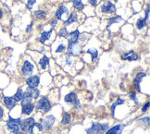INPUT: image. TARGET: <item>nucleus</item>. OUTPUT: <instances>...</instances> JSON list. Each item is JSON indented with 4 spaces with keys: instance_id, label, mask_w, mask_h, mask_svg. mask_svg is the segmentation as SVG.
<instances>
[{
    "instance_id": "nucleus-1",
    "label": "nucleus",
    "mask_w": 150,
    "mask_h": 134,
    "mask_svg": "<svg viewBox=\"0 0 150 134\" xmlns=\"http://www.w3.org/2000/svg\"><path fill=\"white\" fill-rule=\"evenodd\" d=\"M35 64H34L33 58L29 56H24L20 60L19 64V71L22 77L28 78L31 77L34 74V71H36Z\"/></svg>"
},
{
    "instance_id": "nucleus-2",
    "label": "nucleus",
    "mask_w": 150,
    "mask_h": 134,
    "mask_svg": "<svg viewBox=\"0 0 150 134\" xmlns=\"http://www.w3.org/2000/svg\"><path fill=\"white\" fill-rule=\"evenodd\" d=\"M57 58H59V60H61V61H59L60 66L63 68H65L67 71L73 74L72 69L76 68V65L79 63V60L77 58L73 56H71V55H65V56L62 55Z\"/></svg>"
},
{
    "instance_id": "nucleus-3",
    "label": "nucleus",
    "mask_w": 150,
    "mask_h": 134,
    "mask_svg": "<svg viewBox=\"0 0 150 134\" xmlns=\"http://www.w3.org/2000/svg\"><path fill=\"white\" fill-rule=\"evenodd\" d=\"M67 46H68V42L65 38H61V37L57 38L51 46L52 53H53L54 56L59 57L62 55H64L65 51L67 50Z\"/></svg>"
},
{
    "instance_id": "nucleus-4",
    "label": "nucleus",
    "mask_w": 150,
    "mask_h": 134,
    "mask_svg": "<svg viewBox=\"0 0 150 134\" xmlns=\"http://www.w3.org/2000/svg\"><path fill=\"white\" fill-rule=\"evenodd\" d=\"M32 58L37 64L40 71H45L50 63L49 57L39 52H32Z\"/></svg>"
},
{
    "instance_id": "nucleus-5",
    "label": "nucleus",
    "mask_w": 150,
    "mask_h": 134,
    "mask_svg": "<svg viewBox=\"0 0 150 134\" xmlns=\"http://www.w3.org/2000/svg\"><path fill=\"white\" fill-rule=\"evenodd\" d=\"M35 104L34 108H35L37 111H42V113L49 112L52 107V104L48 100V98L45 96H43L40 99H38L36 104Z\"/></svg>"
},
{
    "instance_id": "nucleus-6",
    "label": "nucleus",
    "mask_w": 150,
    "mask_h": 134,
    "mask_svg": "<svg viewBox=\"0 0 150 134\" xmlns=\"http://www.w3.org/2000/svg\"><path fill=\"white\" fill-rule=\"evenodd\" d=\"M108 130V123H98L94 122L90 128L86 130V134H102Z\"/></svg>"
},
{
    "instance_id": "nucleus-7",
    "label": "nucleus",
    "mask_w": 150,
    "mask_h": 134,
    "mask_svg": "<svg viewBox=\"0 0 150 134\" xmlns=\"http://www.w3.org/2000/svg\"><path fill=\"white\" fill-rule=\"evenodd\" d=\"M22 119L21 118H9L8 120L6 122V128L10 133H17L20 131V125L21 123Z\"/></svg>"
},
{
    "instance_id": "nucleus-8",
    "label": "nucleus",
    "mask_w": 150,
    "mask_h": 134,
    "mask_svg": "<svg viewBox=\"0 0 150 134\" xmlns=\"http://www.w3.org/2000/svg\"><path fill=\"white\" fill-rule=\"evenodd\" d=\"M98 10L104 15H111L116 13V7L114 6V4L111 1H106L104 2L102 5H100V7Z\"/></svg>"
},
{
    "instance_id": "nucleus-9",
    "label": "nucleus",
    "mask_w": 150,
    "mask_h": 134,
    "mask_svg": "<svg viewBox=\"0 0 150 134\" xmlns=\"http://www.w3.org/2000/svg\"><path fill=\"white\" fill-rule=\"evenodd\" d=\"M70 8L67 5H62L57 8V10L56 11V20H66L69 16H70Z\"/></svg>"
},
{
    "instance_id": "nucleus-10",
    "label": "nucleus",
    "mask_w": 150,
    "mask_h": 134,
    "mask_svg": "<svg viewBox=\"0 0 150 134\" xmlns=\"http://www.w3.org/2000/svg\"><path fill=\"white\" fill-rule=\"evenodd\" d=\"M82 47L83 45L81 44V42H76V43H72V44H69L67 46V51H68V54L73 56H77L79 55H81L82 52Z\"/></svg>"
},
{
    "instance_id": "nucleus-11",
    "label": "nucleus",
    "mask_w": 150,
    "mask_h": 134,
    "mask_svg": "<svg viewBox=\"0 0 150 134\" xmlns=\"http://www.w3.org/2000/svg\"><path fill=\"white\" fill-rule=\"evenodd\" d=\"M55 121H56V118L53 115H48L45 116V118H41V124L43 126V129L45 130H51V128L53 127Z\"/></svg>"
},
{
    "instance_id": "nucleus-12",
    "label": "nucleus",
    "mask_w": 150,
    "mask_h": 134,
    "mask_svg": "<svg viewBox=\"0 0 150 134\" xmlns=\"http://www.w3.org/2000/svg\"><path fill=\"white\" fill-rule=\"evenodd\" d=\"M26 84L28 86V88L30 89L37 88L38 85L40 84V77L38 75H33L31 77H28L26 80Z\"/></svg>"
},
{
    "instance_id": "nucleus-13",
    "label": "nucleus",
    "mask_w": 150,
    "mask_h": 134,
    "mask_svg": "<svg viewBox=\"0 0 150 134\" xmlns=\"http://www.w3.org/2000/svg\"><path fill=\"white\" fill-rule=\"evenodd\" d=\"M53 32H54V30L51 27L48 29V30H45V31L42 32L41 34H40V37H39V42L42 44H45L47 42H48V41L50 40V38L52 37Z\"/></svg>"
},
{
    "instance_id": "nucleus-14",
    "label": "nucleus",
    "mask_w": 150,
    "mask_h": 134,
    "mask_svg": "<svg viewBox=\"0 0 150 134\" xmlns=\"http://www.w3.org/2000/svg\"><path fill=\"white\" fill-rule=\"evenodd\" d=\"M79 16H80V14H78L76 11H72V12L70 14V16H69V18L64 21L63 25L67 27V26H70V25L73 24L75 22H79Z\"/></svg>"
},
{
    "instance_id": "nucleus-15",
    "label": "nucleus",
    "mask_w": 150,
    "mask_h": 134,
    "mask_svg": "<svg viewBox=\"0 0 150 134\" xmlns=\"http://www.w3.org/2000/svg\"><path fill=\"white\" fill-rule=\"evenodd\" d=\"M44 130L43 126L41 123H37L34 122L33 125H31L28 129V133L29 134H42V131Z\"/></svg>"
},
{
    "instance_id": "nucleus-16",
    "label": "nucleus",
    "mask_w": 150,
    "mask_h": 134,
    "mask_svg": "<svg viewBox=\"0 0 150 134\" xmlns=\"http://www.w3.org/2000/svg\"><path fill=\"white\" fill-rule=\"evenodd\" d=\"M146 76V73L145 72H139V73H137L136 74V76L134 80V88L137 92H140L141 91V83H142V80L143 79L145 78Z\"/></svg>"
},
{
    "instance_id": "nucleus-17",
    "label": "nucleus",
    "mask_w": 150,
    "mask_h": 134,
    "mask_svg": "<svg viewBox=\"0 0 150 134\" xmlns=\"http://www.w3.org/2000/svg\"><path fill=\"white\" fill-rule=\"evenodd\" d=\"M31 90L30 88H27V90L25 92H23V96H22V99L21 101V106H24L28 104H31L33 101V98H32V95H31Z\"/></svg>"
},
{
    "instance_id": "nucleus-18",
    "label": "nucleus",
    "mask_w": 150,
    "mask_h": 134,
    "mask_svg": "<svg viewBox=\"0 0 150 134\" xmlns=\"http://www.w3.org/2000/svg\"><path fill=\"white\" fill-rule=\"evenodd\" d=\"M120 58H122V60L135 61L138 59V55L134 51H130V52H126V53H123L120 55Z\"/></svg>"
},
{
    "instance_id": "nucleus-19",
    "label": "nucleus",
    "mask_w": 150,
    "mask_h": 134,
    "mask_svg": "<svg viewBox=\"0 0 150 134\" xmlns=\"http://www.w3.org/2000/svg\"><path fill=\"white\" fill-rule=\"evenodd\" d=\"M3 103H4V106L7 107L8 110L13 109L16 106V104H17V102L14 100V98L13 97H9V96H4Z\"/></svg>"
},
{
    "instance_id": "nucleus-20",
    "label": "nucleus",
    "mask_w": 150,
    "mask_h": 134,
    "mask_svg": "<svg viewBox=\"0 0 150 134\" xmlns=\"http://www.w3.org/2000/svg\"><path fill=\"white\" fill-rule=\"evenodd\" d=\"M79 36H80V32H79V30H75V31L71 32L68 35L67 42L69 44L76 43V42H78V41H79Z\"/></svg>"
},
{
    "instance_id": "nucleus-21",
    "label": "nucleus",
    "mask_w": 150,
    "mask_h": 134,
    "mask_svg": "<svg viewBox=\"0 0 150 134\" xmlns=\"http://www.w3.org/2000/svg\"><path fill=\"white\" fill-rule=\"evenodd\" d=\"M64 101L68 104H74L76 102L79 101L78 99V96L77 95L75 94V92H70V94H68L65 97H64Z\"/></svg>"
},
{
    "instance_id": "nucleus-22",
    "label": "nucleus",
    "mask_w": 150,
    "mask_h": 134,
    "mask_svg": "<svg viewBox=\"0 0 150 134\" xmlns=\"http://www.w3.org/2000/svg\"><path fill=\"white\" fill-rule=\"evenodd\" d=\"M34 106H35V104H34L33 103L28 104H26V106H21V113H22V115L30 116L33 112Z\"/></svg>"
},
{
    "instance_id": "nucleus-23",
    "label": "nucleus",
    "mask_w": 150,
    "mask_h": 134,
    "mask_svg": "<svg viewBox=\"0 0 150 134\" xmlns=\"http://www.w3.org/2000/svg\"><path fill=\"white\" fill-rule=\"evenodd\" d=\"M123 128H124V125L117 124V125L113 126L110 130L106 131L105 134H122V132L123 130Z\"/></svg>"
},
{
    "instance_id": "nucleus-24",
    "label": "nucleus",
    "mask_w": 150,
    "mask_h": 134,
    "mask_svg": "<svg viewBox=\"0 0 150 134\" xmlns=\"http://www.w3.org/2000/svg\"><path fill=\"white\" fill-rule=\"evenodd\" d=\"M85 56H89L91 57L90 58L91 62H94L97 59V57H98V51L96 48H90L85 52Z\"/></svg>"
},
{
    "instance_id": "nucleus-25",
    "label": "nucleus",
    "mask_w": 150,
    "mask_h": 134,
    "mask_svg": "<svg viewBox=\"0 0 150 134\" xmlns=\"http://www.w3.org/2000/svg\"><path fill=\"white\" fill-rule=\"evenodd\" d=\"M59 92L57 89H54L53 91H51L49 92L48 95V100L50 101L51 104H56L59 101Z\"/></svg>"
},
{
    "instance_id": "nucleus-26",
    "label": "nucleus",
    "mask_w": 150,
    "mask_h": 134,
    "mask_svg": "<svg viewBox=\"0 0 150 134\" xmlns=\"http://www.w3.org/2000/svg\"><path fill=\"white\" fill-rule=\"evenodd\" d=\"M72 2V7L75 8V10L81 11L84 8V5L83 3V0H71Z\"/></svg>"
},
{
    "instance_id": "nucleus-27",
    "label": "nucleus",
    "mask_w": 150,
    "mask_h": 134,
    "mask_svg": "<svg viewBox=\"0 0 150 134\" xmlns=\"http://www.w3.org/2000/svg\"><path fill=\"white\" fill-rule=\"evenodd\" d=\"M34 18L37 20H44L45 17H47V12L43 9H38L36 11H34Z\"/></svg>"
},
{
    "instance_id": "nucleus-28",
    "label": "nucleus",
    "mask_w": 150,
    "mask_h": 134,
    "mask_svg": "<svg viewBox=\"0 0 150 134\" xmlns=\"http://www.w3.org/2000/svg\"><path fill=\"white\" fill-rule=\"evenodd\" d=\"M71 116L69 114V113H64L63 114V116H62V119H61V123L63 125H69V124H71Z\"/></svg>"
},
{
    "instance_id": "nucleus-29",
    "label": "nucleus",
    "mask_w": 150,
    "mask_h": 134,
    "mask_svg": "<svg viewBox=\"0 0 150 134\" xmlns=\"http://www.w3.org/2000/svg\"><path fill=\"white\" fill-rule=\"evenodd\" d=\"M135 25H136V28L138 29V30H143V29L146 26V20L144 18H139L136 20Z\"/></svg>"
},
{
    "instance_id": "nucleus-30",
    "label": "nucleus",
    "mask_w": 150,
    "mask_h": 134,
    "mask_svg": "<svg viewBox=\"0 0 150 134\" xmlns=\"http://www.w3.org/2000/svg\"><path fill=\"white\" fill-rule=\"evenodd\" d=\"M57 35H59V37H61V38H67L69 35V32L67 30V28L65 26L61 27L59 29V32H57Z\"/></svg>"
},
{
    "instance_id": "nucleus-31",
    "label": "nucleus",
    "mask_w": 150,
    "mask_h": 134,
    "mask_svg": "<svg viewBox=\"0 0 150 134\" xmlns=\"http://www.w3.org/2000/svg\"><path fill=\"white\" fill-rule=\"evenodd\" d=\"M22 96H23V91H22L21 88H19L18 91H17V92L14 95L13 98H14V100H15L17 103H18V102H21V101Z\"/></svg>"
},
{
    "instance_id": "nucleus-32",
    "label": "nucleus",
    "mask_w": 150,
    "mask_h": 134,
    "mask_svg": "<svg viewBox=\"0 0 150 134\" xmlns=\"http://www.w3.org/2000/svg\"><path fill=\"white\" fill-rule=\"evenodd\" d=\"M124 104V100H122V98H118L117 99V101L115 102L113 104H112V106H111V112H112V115L114 116L115 114V109H116V107L118 106H120V104Z\"/></svg>"
},
{
    "instance_id": "nucleus-33",
    "label": "nucleus",
    "mask_w": 150,
    "mask_h": 134,
    "mask_svg": "<svg viewBox=\"0 0 150 134\" xmlns=\"http://www.w3.org/2000/svg\"><path fill=\"white\" fill-rule=\"evenodd\" d=\"M122 20V18L120 16H116V17H113V18H110L108 20V26L109 25H111V24H113V23H119L120 20Z\"/></svg>"
},
{
    "instance_id": "nucleus-34",
    "label": "nucleus",
    "mask_w": 150,
    "mask_h": 134,
    "mask_svg": "<svg viewBox=\"0 0 150 134\" xmlns=\"http://www.w3.org/2000/svg\"><path fill=\"white\" fill-rule=\"evenodd\" d=\"M31 95H32V98L33 99H37L40 95V90L38 88H34V89H32L31 90Z\"/></svg>"
},
{
    "instance_id": "nucleus-35",
    "label": "nucleus",
    "mask_w": 150,
    "mask_h": 134,
    "mask_svg": "<svg viewBox=\"0 0 150 134\" xmlns=\"http://www.w3.org/2000/svg\"><path fill=\"white\" fill-rule=\"evenodd\" d=\"M35 2H36V0H28L27 1V8L32 10L34 4H35Z\"/></svg>"
},
{
    "instance_id": "nucleus-36",
    "label": "nucleus",
    "mask_w": 150,
    "mask_h": 134,
    "mask_svg": "<svg viewBox=\"0 0 150 134\" xmlns=\"http://www.w3.org/2000/svg\"><path fill=\"white\" fill-rule=\"evenodd\" d=\"M130 99L131 100H134V103H138V97H137V95H136V92H132L131 94H130Z\"/></svg>"
},
{
    "instance_id": "nucleus-37",
    "label": "nucleus",
    "mask_w": 150,
    "mask_h": 134,
    "mask_svg": "<svg viewBox=\"0 0 150 134\" xmlns=\"http://www.w3.org/2000/svg\"><path fill=\"white\" fill-rule=\"evenodd\" d=\"M24 121L26 122L28 127H30L31 125H33L34 122H35V119H34V118H25Z\"/></svg>"
},
{
    "instance_id": "nucleus-38",
    "label": "nucleus",
    "mask_w": 150,
    "mask_h": 134,
    "mask_svg": "<svg viewBox=\"0 0 150 134\" xmlns=\"http://www.w3.org/2000/svg\"><path fill=\"white\" fill-rule=\"evenodd\" d=\"M100 0H88V3L91 5V6H93V7H96L97 4L99 3Z\"/></svg>"
},
{
    "instance_id": "nucleus-39",
    "label": "nucleus",
    "mask_w": 150,
    "mask_h": 134,
    "mask_svg": "<svg viewBox=\"0 0 150 134\" xmlns=\"http://www.w3.org/2000/svg\"><path fill=\"white\" fill-rule=\"evenodd\" d=\"M148 107H149V102H146V103L143 106V107H142V113H146V112L147 111Z\"/></svg>"
},
{
    "instance_id": "nucleus-40",
    "label": "nucleus",
    "mask_w": 150,
    "mask_h": 134,
    "mask_svg": "<svg viewBox=\"0 0 150 134\" xmlns=\"http://www.w3.org/2000/svg\"><path fill=\"white\" fill-rule=\"evenodd\" d=\"M139 121H142V122H144V123H146V126L148 127L149 126V118L148 116H146V118H140L139 119Z\"/></svg>"
},
{
    "instance_id": "nucleus-41",
    "label": "nucleus",
    "mask_w": 150,
    "mask_h": 134,
    "mask_svg": "<svg viewBox=\"0 0 150 134\" xmlns=\"http://www.w3.org/2000/svg\"><path fill=\"white\" fill-rule=\"evenodd\" d=\"M144 19H145L146 20H147L149 19V8L148 7H146V10H145V18Z\"/></svg>"
},
{
    "instance_id": "nucleus-42",
    "label": "nucleus",
    "mask_w": 150,
    "mask_h": 134,
    "mask_svg": "<svg viewBox=\"0 0 150 134\" xmlns=\"http://www.w3.org/2000/svg\"><path fill=\"white\" fill-rule=\"evenodd\" d=\"M57 26V20H53L51 21V28L54 30V29H55Z\"/></svg>"
},
{
    "instance_id": "nucleus-43",
    "label": "nucleus",
    "mask_w": 150,
    "mask_h": 134,
    "mask_svg": "<svg viewBox=\"0 0 150 134\" xmlns=\"http://www.w3.org/2000/svg\"><path fill=\"white\" fill-rule=\"evenodd\" d=\"M33 22H31V24L29 25V26H27L26 31H27V32H31V31L33 30Z\"/></svg>"
},
{
    "instance_id": "nucleus-44",
    "label": "nucleus",
    "mask_w": 150,
    "mask_h": 134,
    "mask_svg": "<svg viewBox=\"0 0 150 134\" xmlns=\"http://www.w3.org/2000/svg\"><path fill=\"white\" fill-rule=\"evenodd\" d=\"M3 118H4V109L0 106V120H1Z\"/></svg>"
},
{
    "instance_id": "nucleus-45",
    "label": "nucleus",
    "mask_w": 150,
    "mask_h": 134,
    "mask_svg": "<svg viewBox=\"0 0 150 134\" xmlns=\"http://www.w3.org/2000/svg\"><path fill=\"white\" fill-rule=\"evenodd\" d=\"M2 17H3V11H2L1 8H0V20L2 19Z\"/></svg>"
},
{
    "instance_id": "nucleus-46",
    "label": "nucleus",
    "mask_w": 150,
    "mask_h": 134,
    "mask_svg": "<svg viewBox=\"0 0 150 134\" xmlns=\"http://www.w3.org/2000/svg\"><path fill=\"white\" fill-rule=\"evenodd\" d=\"M14 134H25V133H24V132H22V131H19V132L14 133Z\"/></svg>"
},
{
    "instance_id": "nucleus-47",
    "label": "nucleus",
    "mask_w": 150,
    "mask_h": 134,
    "mask_svg": "<svg viewBox=\"0 0 150 134\" xmlns=\"http://www.w3.org/2000/svg\"><path fill=\"white\" fill-rule=\"evenodd\" d=\"M113 1H115V2H117V1H118V0H113Z\"/></svg>"
},
{
    "instance_id": "nucleus-48",
    "label": "nucleus",
    "mask_w": 150,
    "mask_h": 134,
    "mask_svg": "<svg viewBox=\"0 0 150 134\" xmlns=\"http://www.w3.org/2000/svg\"><path fill=\"white\" fill-rule=\"evenodd\" d=\"M0 134H2V133H1V129H0Z\"/></svg>"
}]
</instances>
